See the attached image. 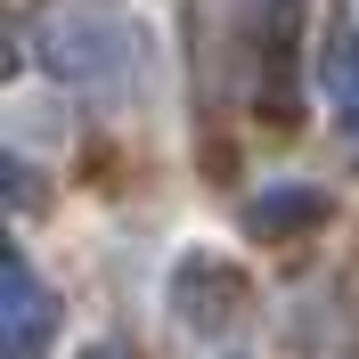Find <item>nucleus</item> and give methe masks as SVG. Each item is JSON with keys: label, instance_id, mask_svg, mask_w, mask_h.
Here are the masks:
<instances>
[{"label": "nucleus", "instance_id": "20e7f679", "mask_svg": "<svg viewBox=\"0 0 359 359\" xmlns=\"http://www.w3.org/2000/svg\"><path fill=\"white\" fill-rule=\"evenodd\" d=\"M318 212H327V196H318V188H294V196H262L245 212L253 221V237H269V229H294V221H318Z\"/></svg>", "mask_w": 359, "mask_h": 359}, {"label": "nucleus", "instance_id": "f03ea898", "mask_svg": "<svg viewBox=\"0 0 359 359\" xmlns=\"http://www.w3.org/2000/svg\"><path fill=\"white\" fill-rule=\"evenodd\" d=\"M49 327H57V302H49L41 269L25 262V253H8V262H0V351L8 359H41Z\"/></svg>", "mask_w": 359, "mask_h": 359}, {"label": "nucleus", "instance_id": "f257e3e1", "mask_svg": "<svg viewBox=\"0 0 359 359\" xmlns=\"http://www.w3.org/2000/svg\"><path fill=\"white\" fill-rule=\"evenodd\" d=\"M33 57L90 98H123L139 74V25L123 0H49L33 17Z\"/></svg>", "mask_w": 359, "mask_h": 359}, {"label": "nucleus", "instance_id": "7ed1b4c3", "mask_svg": "<svg viewBox=\"0 0 359 359\" xmlns=\"http://www.w3.org/2000/svg\"><path fill=\"white\" fill-rule=\"evenodd\" d=\"M327 90H335V114L359 131V33H351V25L327 33Z\"/></svg>", "mask_w": 359, "mask_h": 359}]
</instances>
